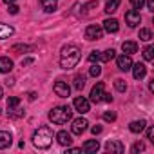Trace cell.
I'll use <instances>...</instances> for the list:
<instances>
[{
    "mask_svg": "<svg viewBox=\"0 0 154 154\" xmlns=\"http://www.w3.org/2000/svg\"><path fill=\"white\" fill-rule=\"evenodd\" d=\"M82 58V51L78 45H65L60 53V67L69 71V69H74L76 65H78Z\"/></svg>",
    "mask_w": 154,
    "mask_h": 154,
    "instance_id": "6da1fadb",
    "label": "cell"
},
{
    "mask_svg": "<svg viewBox=\"0 0 154 154\" xmlns=\"http://www.w3.org/2000/svg\"><path fill=\"white\" fill-rule=\"evenodd\" d=\"M33 145L36 147V149H49L51 147V143H53V131H51V127H47V125H42V127H38L35 132H33Z\"/></svg>",
    "mask_w": 154,
    "mask_h": 154,
    "instance_id": "7a4b0ae2",
    "label": "cell"
},
{
    "mask_svg": "<svg viewBox=\"0 0 154 154\" xmlns=\"http://www.w3.org/2000/svg\"><path fill=\"white\" fill-rule=\"evenodd\" d=\"M71 116H72V111H71L69 105H67V107L58 105V107H54V109L49 111V120H51L53 123H56V125H63V123H67V122L71 120Z\"/></svg>",
    "mask_w": 154,
    "mask_h": 154,
    "instance_id": "3957f363",
    "label": "cell"
},
{
    "mask_svg": "<svg viewBox=\"0 0 154 154\" xmlns=\"http://www.w3.org/2000/svg\"><path fill=\"white\" fill-rule=\"evenodd\" d=\"M8 114H9V118H15V120L24 116V109L20 107V98L18 96H9V100H8Z\"/></svg>",
    "mask_w": 154,
    "mask_h": 154,
    "instance_id": "277c9868",
    "label": "cell"
},
{
    "mask_svg": "<svg viewBox=\"0 0 154 154\" xmlns=\"http://www.w3.org/2000/svg\"><path fill=\"white\" fill-rule=\"evenodd\" d=\"M72 107H74V111H78L80 114H85V112L91 111V103H89V100L84 98V96H76L74 102H72Z\"/></svg>",
    "mask_w": 154,
    "mask_h": 154,
    "instance_id": "5b68a950",
    "label": "cell"
},
{
    "mask_svg": "<svg viewBox=\"0 0 154 154\" xmlns=\"http://www.w3.org/2000/svg\"><path fill=\"white\" fill-rule=\"evenodd\" d=\"M103 36V27H100L98 24H91L85 29V38L87 40H100Z\"/></svg>",
    "mask_w": 154,
    "mask_h": 154,
    "instance_id": "8992f818",
    "label": "cell"
},
{
    "mask_svg": "<svg viewBox=\"0 0 154 154\" xmlns=\"http://www.w3.org/2000/svg\"><path fill=\"white\" fill-rule=\"evenodd\" d=\"M87 125H89V122L85 118H76L72 122V125H71V132L76 134V136H80V134H84L87 131Z\"/></svg>",
    "mask_w": 154,
    "mask_h": 154,
    "instance_id": "52a82bcc",
    "label": "cell"
},
{
    "mask_svg": "<svg viewBox=\"0 0 154 154\" xmlns=\"http://www.w3.org/2000/svg\"><path fill=\"white\" fill-rule=\"evenodd\" d=\"M125 22H127L129 27H136V26H140V22H141V15H140V11H138V9H129V11L125 13Z\"/></svg>",
    "mask_w": 154,
    "mask_h": 154,
    "instance_id": "ba28073f",
    "label": "cell"
},
{
    "mask_svg": "<svg viewBox=\"0 0 154 154\" xmlns=\"http://www.w3.org/2000/svg\"><path fill=\"white\" fill-rule=\"evenodd\" d=\"M103 93H105V84H103V82H98V84L91 89V102L100 103V102L103 100Z\"/></svg>",
    "mask_w": 154,
    "mask_h": 154,
    "instance_id": "9c48e42d",
    "label": "cell"
},
{
    "mask_svg": "<svg viewBox=\"0 0 154 154\" xmlns=\"http://www.w3.org/2000/svg\"><path fill=\"white\" fill-rule=\"evenodd\" d=\"M53 89H54L56 96H60V98H67V96L71 94V87H69L67 82H63V80H56Z\"/></svg>",
    "mask_w": 154,
    "mask_h": 154,
    "instance_id": "30bf717a",
    "label": "cell"
},
{
    "mask_svg": "<svg viewBox=\"0 0 154 154\" xmlns=\"http://www.w3.org/2000/svg\"><path fill=\"white\" fill-rule=\"evenodd\" d=\"M105 150L107 152H116V154H123L125 152V147L120 140H109L105 143Z\"/></svg>",
    "mask_w": 154,
    "mask_h": 154,
    "instance_id": "8fae6325",
    "label": "cell"
},
{
    "mask_svg": "<svg viewBox=\"0 0 154 154\" xmlns=\"http://www.w3.org/2000/svg\"><path fill=\"white\" fill-rule=\"evenodd\" d=\"M116 65H118L120 71H131V67H132V60H131L129 54H120V56L116 58Z\"/></svg>",
    "mask_w": 154,
    "mask_h": 154,
    "instance_id": "7c38bea8",
    "label": "cell"
},
{
    "mask_svg": "<svg viewBox=\"0 0 154 154\" xmlns=\"http://www.w3.org/2000/svg\"><path fill=\"white\" fill-rule=\"evenodd\" d=\"M132 76L136 80H141V78H145V74H147V67H145V63H132Z\"/></svg>",
    "mask_w": 154,
    "mask_h": 154,
    "instance_id": "4fadbf2b",
    "label": "cell"
},
{
    "mask_svg": "<svg viewBox=\"0 0 154 154\" xmlns=\"http://www.w3.org/2000/svg\"><path fill=\"white\" fill-rule=\"evenodd\" d=\"M11 143H13L11 132H8V131H0V150H4V149L11 147Z\"/></svg>",
    "mask_w": 154,
    "mask_h": 154,
    "instance_id": "5bb4252c",
    "label": "cell"
},
{
    "mask_svg": "<svg viewBox=\"0 0 154 154\" xmlns=\"http://www.w3.org/2000/svg\"><path fill=\"white\" fill-rule=\"evenodd\" d=\"M56 141H58L60 145H63V147H69V145L72 143L71 132H67V131H60V132L56 134Z\"/></svg>",
    "mask_w": 154,
    "mask_h": 154,
    "instance_id": "9a60e30c",
    "label": "cell"
},
{
    "mask_svg": "<svg viewBox=\"0 0 154 154\" xmlns=\"http://www.w3.org/2000/svg\"><path fill=\"white\" fill-rule=\"evenodd\" d=\"M13 71V60H9L8 56H0V72H11Z\"/></svg>",
    "mask_w": 154,
    "mask_h": 154,
    "instance_id": "2e32d148",
    "label": "cell"
},
{
    "mask_svg": "<svg viewBox=\"0 0 154 154\" xmlns=\"http://www.w3.org/2000/svg\"><path fill=\"white\" fill-rule=\"evenodd\" d=\"M145 125H147V122H145V120H134V122H131V123H129V131H131V132H134V134H140V132L145 129Z\"/></svg>",
    "mask_w": 154,
    "mask_h": 154,
    "instance_id": "e0dca14e",
    "label": "cell"
},
{
    "mask_svg": "<svg viewBox=\"0 0 154 154\" xmlns=\"http://www.w3.org/2000/svg\"><path fill=\"white\" fill-rule=\"evenodd\" d=\"M122 51H123V54H134L136 51H138V44L136 42H132V40H129V42H123L122 44Z\"/></svg>",
    "mask_w": 154,
    "mask_h": 154,
    "instance_id": "ac0fdd59",
    "label": "cell"
},
{
    "mask_svg": "<svg viewBox=\"0 0 154 154\" xmlns=\"http://www.w3.org/2000/svg\"><path fill=\"white\" fill-rule=\"evenodd\" d=\"M98 149H100V143H98V140H87V141L84 143V147H82V150H84V152H89V154L96 152Z\"/></svg>",
    "mask_w": 154,
    "mask_h": 154,
    "instance_id": "d6986e66",
    "label": "cell"
},
{
    "mask_svg": "<svg viewBox=\"0 0 154 154\" xmlns=\"http://www.w3.org/2000/svg\"><path fill=\"white\" fill-rule=\"evenodd\" d=\"M103 29H105L107 33H116V31L120 29L118 20H116V18H107V20L103 22Z\"/></svg>",
    "mask_w": 154,
    "mask_h": 154,
    "instance_id": "ffe728a7",
    "label": "cell"
},
{
    "mask_svg": "<svg viewBox=\"0 0 154 154\" xmlns=\"http://www.w3.org/2000/svg\"><path fill=\"white\" fill-rule=\"evenodd\" d=\"M13 33H15V29H13L11 26H8V24H2V22H0V40L13 36Z\"/></svg>",
    "mask_w": 154,
    "mask_h": 154,
    "instance_id": "44dd1931",
    "label": "cell"
},
{
    "mask_svg": "<svg viewBox=\"0 0 154 154\" xmlns=\"http://www.w3.org/2000/svg\"><path fill=\"white\" fill-rule=\"evenodd\" d=\"M40 4H42V8H44L45 13H53V11H56L58 0H40Z\"/></svg>",
    "mask_w": 154,
    "mask_h": 154,
    "instance_id": "7402d4cb",
    "label": "cell"
},
{
    "mask_svg": "<svg viewBox=\"0 0 154 154\" xmlns=\"http://www.w3.org/2000/svg\"><path fill=\"white\" fill-rule=\"evenodd\" d=\"M118 8H120V0H105V9L103 11L107 15H112Z\"/></svg>",
    "mask_w": 154,
    "mask_h": 154,
    "instance_id": "603a6c76",
    "label": "cell"
},
{
    "mask_svg": "<svg viewBox=\"0 0 154 154\" xmlns=\"http://www.w3.org/2000/svg\"><path fill=\"white\" fill-rule=\"evenodd\" d=\"M114 56H116V51L114 49H107V51L98 54V62H111Z\"/></svg>",
    "mask_w": 154,
    "mask_h": 154,
    "instance_id": "cb8c5ba5",
    "label": "cell"
},
{
    "mask_svg": "<svg viewBox=\"0 0 154 154\" xmlns=\"http://www.w3.org/2000/svg\"><path fill=\"white\" fill-rule=\"evenodd\" d=\"M33 45H26V44H17L11 47V53H31Z\"/></svg>",
    "mask_w": 154,
    "mask_h": 154,
    "instance_id": "d4e9b609",
    "label": "cell"
},
{
    "mask_svg": "<svg viewBox=\"0 0 154 154\" xmlns=\"http://www.w3.org/2000/svg\"><path fill=\"white\" fill-rule=\"evenodd\" d=\"M85 87V76L84 74H76L74 76V89L76 91H82Z\"/></svg>",
    "mask_w": 154,
    "mask_h": 154,
    "instance_id": "484cf974",
    "label": "cell"
},
{
    "mask_svg": "<svg viewBox=\"0 0 154 154\" xmlns=\"http://www.w3.org/2000/svg\"><path fill=\"white\" fill-rule=\"evenodd\" d=\"M143 58H145L147 62H152V60H154V47H152V45H147V47L143 49Z\"/></svg>",
    "mask_w": 154,
    "mask_h": 154,
    "instance_id": "4316f807",
    "label": "cell"
},
{
    "mask_svg": "<svg viewBox=\"0 0 154 154\" xmlns=\"http://www.w3.org/2000/svg\"><path fill=\"white\" fill-rule=\"evenodd\" d=\"M114 89H116L118 93H125V91H127V84H125V80L116 78V80H114Z\"/></svg>",
    "mask_w": 154,
    "mask_h": 154,
    "instance_id": "83f0119b",
    "label": "cell"
},
{
    "mask_svg": "<svg viewBox=\"0 0 154 154\" xmlns=\"http://www.w3.org/2000/svg\"><path fill=\"white\" fill-rule=\"evenodd\" d=\"M140 40H143V42L152 40V33H150V29H140Z\"/></svg>",
    "mask_w": 154,
    "mask_h": 154,
    "instance_id": "f1b7e54d",
    "label": "cell"
},
{
    "mask_svg": "<svg viewBox=\"0 0 154 154\" xmlns=\"http://www.w3.org/2000/svg\"><path fill=\"white\" fill-rule=\"evenodd\" d=\"M143 150H145V143H143V141H136V143L132 145V149H131L132 154H138V152H143Z\"/></svg>",
    "mask_w": 154,
    "mask_h": 154,
    "instance_id": "f546056e",
    "label": "cell"
},
{
    "mask_svg": "<svg viewBox=\"0 0 154 154\" xmlns=\"http://www.w3.org/2000/svg\"><path fill=\"white\" fill-rule=\"evenodd\" d=\"M89 74H91V76H94V78H98V76L102 74V67H100L98 63L91 65V69H89Z\"/></svg>",
    "mask_w": 154,
    "mask_h": 154,
    "instance_id": "4dcf8cb0",
    "label": "cell"
},
{
    "mask_svg": "<svg viewBox=\"0 0 154 154\" xmlns=\"http://www.w3.org/2000/svg\"><path fill=\"white\" fill-rule=\"evenodd\" d=\"M103 120H105V122H114V120H116V112H112V111L103 112Z\"/></svg>",
    "mask_w": 154,
    "mask_h": 154,
    "instance_id": "1f68e13d",
    "label": "cell"
},
{
    "mask_svg": "<svg viewBox=\"0 0 154 154\" xmlns=\"http://www.w3.org/2000/svg\"><path fill=\"white\" fill-rule=\"evenodd\" d=\"M94 8H98V0H94V2H89V4H85L82 9H84V13H87V11H91V9H94Z\"/></svg>",
    "mask_w": 154,
    "mask_h": 154,
    "instance_id": "d6a6232c",
    "label": "cell"
},
{
    "mask_svg": "<svg viewBox=\"0 0 154 154\" xmlns=\"http://www.w3.org/2000/svg\"><path fill=\"white\" fill-rule=\"evenodd\" d=\"M131 6H132L134 9H141V8L145 6V0H131Z\"/></svg>",
    "mask_w": 154,
    "mask_h": 154,
    "instance_id": "836d02e7",
    "label": "cell"
},
{
    "mask_svg": "<svg viewBox=\"0 0 154 154\" xmlns=\"http://www.w3.org/2000/svg\"><path fill=\"white\" fill-rule=\"evenodd\" d=\"M8 6H9V8H8V13H11V15H18V9H20V8H18L17 4H8Z\"/></svg>",
    "mask_w": 154,
    "mask_h": 154,
    "instance_id": "e575fe53",
    "label": "cell"
},
{
    "mask_svg": "<svg viewBox=\"0 0 154 154\" xmlns=\"http://www.w3.org/2000/svg\"><path fill=\"white\" fill-rule=\"evenodd\" d=\"M147 140H150L154 143V129L152 127H147Z\"/></svg>",
    "mask_w": 154,
    "mask_h": 154,
    "instance_id": "d590c367",
    "label": "cell"
},
{
    "mask_svg": "<svg viewBox=\"0 0 154 154\" xmlns=\"http://www.w3.org/2000/svg\"><path fill=\"white\" fill-rule=\"evenodd\" d=\"M98 54H100V51H93L89 54V62H98Z\"/></svg>",
    "mask_w": 154,
    "mask_h": 154,
    "instance_id": "8d00e7d4",
    "label": "cell"
},
{
    "mask_svg": "<svg viewBox=\"0 0 154 154\" xmlns=\"http://www.w3.org/2000/svg\"><path fill=\"white\" fill-rule=\"evenodd\" d=\"M145 4H147L149 11H154V0H145Z\"/></svg>",
    "mask_w": 154,
    "mask_h": 154,
    "instance_id": "74e56055",
    "label": "cell"
},
{
    "mask_svg": "<svg viewBox=\"0 0 154 154\" xmlns=\"http://www.w3.org/2000/svg\"><path fill=\"white\" fill-rule=\"evenodd\" d=\"M33 62H35L33 58H24V60H22V67H26V65H31Z\"/></svg>",
    "mask_w": 154,
    "mask_h": 154,
    "instance_id": "f35d334b",
    "label": "cell"
},
{
    "mask_svg": "<svg viewBox=\"0 0 154 154\" xmlns=\"http://www.w3.org/2000/svg\"><path fill=\"white\" fill-rule=\"evenodd\" d=\"M102 102H107V103H111V102H112V96H111V94H107V93H103V100H102Z\"/></svg>",
    "mask_w": 154,
    "mask_h": 154,
    "instance_id": "ab89813d",
    "label": "cell"
},
{
    "mask_svg": "<svg viewBox=\"0 0 154 154\" xmlns=\"http://www.w3.org/2000/svg\"><path fill=\"white\" fill-rule=\"evenodd\" d=\"M91 131H93V134L96 136V134H100V132H102V127H100V125H94V127H93Z\"/></svg>",
    "mask_w": 154,
    "mask_h": 154,
    "instance_id": "60d3db41",
    "label": "cell"
},
{
    "mask_svg": "<svg viewBox=\"0 0 154 154\" xmlns=\"http://www.w3.org/2000/svg\"><path fill=\"white\" fill-rule=\"evenodd\" d=\"M27 98H29L31 102H35V100H36V93H35V91H31V93L27 94Z\"/></svg>",
    "mask_w": 154,
    "mask_h": 154,
    "instance_id": "b9f144b4",
    "label": "cell"
},
{
    "mask_svg": "<svg viewBox=\"0 0 154 154\" xmlns=\"http://www.w3.org/2000/svg\"><path fill=\"white\" fill-rule=\"evenodd\" d=\"M67 152H82V149H78V147H69Z\"/></svg>",
    "mask_w": 154,
    "mask_h": 154,
    "instance_id": "7bdbcfd3",
    "label": "cell"
},
{
    "mask_svg": "<svg viewBox=\"0 0 154 154\" xmlns=\"http://www.w3.org/2000/svg\"><path fill=\"white\" fill-rule=\"evenodd\" d=\"M149 91H150V93H154V80H152V82H149Z\"/></svg>",
    "mask_w": 154,
    "mask_h": 154,
    "instance_id": "ee69618b",
    "label": "cell"
},
{
    "mask_svg": "<svg viewBox=\"0 0 154 154\" xmlns=\"http://www.w3.org/2000/svg\"><path fill=\"white\" fill-rule=\"evenodd\" d=\"M4 2H6V4H15L17 0H4Z\"/></svg>",
    "mask_w": 154,
    "mask_h": 154,
    "instance_id": "f6af8a7d",
    "label": "cell"
},
{
    "mask_svg": "<svg viewBox=\"0 0 154 154\" xmlns=\"http://www.w3.org/2000/svg\"><path fill=\"white\" fill-rule=\"evenodd\" d=\"M4 96V91H2V87H0V98H2Z\"/></svg>",
    "mask_w": 154,
    "mask_h": 154,
    "instance_id": "bcb514c9",
    "label": "cell"
}]
</instances>
